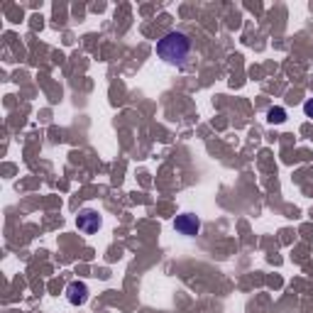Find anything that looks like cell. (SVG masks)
<instances>
[{"label": "cell", "mask_w": 313, "mask_h": 313, "mask_svg": "<svg viewBox=\"0 0 313 313\" xmlns=\"http://www.w3.org/2000/svg\"><path fill=\"white\" fill-rule=\"evenodd\" d=\"M76 228L81 232H86V235L98 232L100 230V216H98L95 211H81L79 218H76Z\"/></svg>", "instance_id": "cell-2"}, {"label": "cell", "mask_w": 313, "mask_h": 313, "mask_svg": "<svg viewBox=\"0 0 313 313\" xmlns=\"http://www.w3.org/2000/svg\"><path fill=\"white\" fill-rule=\"evenodd\" d=\"M174 228H177V232L191 237V235H196V232L201 230V220L196 218L193 213H184V216H179V218L174 220Z\"/></svg>", "instance_id": "cell-3"}, {"label": "cell", "mask_w": 313, "mask_h": 313, "mask_svg": "<svg viewBox=\"0 0 313 313\" xmlns=\"http://www.w3.org/2000/svg\"><path fill=\"white\" fill-rule=\"evenodd\" d=\"M191 52V40L184 32H166L162 40L157 42V54L162 56L166 64H184Z\"/></svg>", "instance_id": "cell-1"}, {"label": "cell", "mask_w": 313, "mask_h": 313, "mask_svg": "<svg viewBox=\"0 0 313 313\" xmlns=\"http://www.w3.org/2000/svg\"><path fill=\"white\" fill-rule=\"evenodd\" d=\"M303 113H306L308 118H313V98H308V100L303 103Z\"/></svg>", "instance_id": "cell-6"}, {"label": "cell", "mask_w": 313, "mask_h": 313, "mask_svg": "<svg viewBox=\"0 0 313 313\" xmlns=\"http://www.w3.org/2000/svg\"><path fill=\"white\" fill-rule=\"evenodd\" d=\"M267 120L272 125H282L286 120V110L284 108H269V113H267Z\"/></svg>", "instance_id": "cell-5"}, {"label": "cell", "mask_w": 313, "mask_h": 313, "mask_svg": "<svg viewBox=\"0 0 313 313\" xmlns=\"http://www.w3.org/2000/svg\"><path fill=\"white\" fill-rule=\"evenodd\" d=\"M66 299H68V303H74V306L86 303V299H88V289H86V284H83V282H71L68 289H66Z\"/></svg>", "instance_id": "cell-4"}]
</instances>
